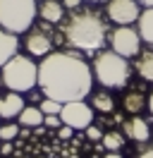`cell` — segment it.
<instances>
[{
  "mask_svg": "<svg viewBox=\"0 0 153 158\" xmlns=\"http://www.w3.org/2000/svg\"><path fill=\"white\" fill-rule=\"evenodd\" d=\"M93 69L74 50H53L38 62V86L46 98L60 103L84 101L93 91Z\"/></svg>",
  "mask_w": 153,
  "mask_h": 158,
  "instance_id": "6da1fadb",
  "label": "cell"
},
{
  "mask_svg": "<svg viewBox=\"0 0 153 158\" xmlns=\"http://www.w3.org/2000/svg\"><path fill=\"white\" fill-rule=\"evenodd\" d=\"M108 22L96 10H74L60 24V41L76 53H101V48L108 43Z\"/></svg>",
  "mask_w": 153,
  "mask_h": 158,
  "instance_id": "7a4b0ae2",
  "label": "cell"
},
{
  "mask_svg": "<svg viewBox=\"0 0 153 158\" xmlns=\"http://www.w3.org/2000/svg\"><path fill=\"white\" fill-rule=\"evenodd\" d=\"M93 79L105 89H124L132 77V65L129 60L117 55L115 50H101L93 58Z\"/></svg>",
  "mask_w": 153,
  "mask_h": 158,
  "instance_id": "3957f363",
  "label": "cell"
},
{
  "mask_svg": "<svg viewBox=\"0 0 153 158\" xmlns=\"http://www.w3.org/2000/svg\"><path fill=\"white\" fill-rule=\"evenodd\" d=\"M2 84L10 91L29 94L38 86V62L31 55H14L7 65H2Z\"/></svg>",
  "mask_w": 153,
  "mask_h": 158,
  "instance_id": "277c9868",
  "label": "cell"
},
{
  "mask_svg": "<svg viewBox=\"0 0 153 158\" xmlns=\"http://www.w3.org/2000/svg\"><path fill=\"white\" fill-rule=\"evenodd\" d=\"M38 17L36 0H0V29L12 34H27Z\"/></svg>",
  "mask_w": 153,
  "mask_h": 158,
  "instance_id": "5b68a950",
  "label": "cell"
},
{
  "mask_svg": "<svg viewBox=\"0 0 153 158\" xmlns=\"http://www.w3.org/2000/svg\"><path fill=\"white\" fill-rule=\"evenodd\" d=\"M108 43H110V50H115L117 55L122 58H136L141 53V36H139V29H132V27H115L108 36Z\"/></svg>",
  "mask_w": 153,
  "mask_h": 158,
  "instance_id": "8992f818",
  "label": "cell"
},
{
  "mask_svg": "<svg viewBox=\"0 0 153 158\" xmlns=\"http://www.w3.org/2000/svg\"><path fill=\"white\" fill-rule=\"evenodd\" d=\"M93 113L96 110L91 108V103L86 101H69V103H62V125L72 129H86L89 125H93Z\"/></svg>",
  "mask_w": 153,
  "mask_h": 158,
  "instance_id": "52a82bcc",
  "label": "cell"
},
{
  "mask_svg": "<svg viewBox=\"0 0 153 158\" xmlns=\"http://www.w3.org/2000/svg\"><path fill=\"white\" fill-rule=\"evenodd\" d=\"M105 15L115 27H132L141 17V5L136 0H108Z\"/></svg>",
  "mask_w": 153,
  "mask_h": 158,
  "instance_id": "ba28073f",
  "label": "cell"
},
{
  "mask_svg": "<svg viewBox=\"0 0 153 158\" xmlns=\"http://www.w3.org/2000/svg\"><path fill=\"white\" fill-rule=\"evenodd\" d=\"M48 27H53V24H48L46 27H31V29L27 31V39H24V48H27V53L31 55V58H46V55H50L53 53V34L48 31Z\"/></svg>",
  "mask_w": 153,
  "mask_h": 158,
  "instance_id": "9c48e42d",
  "label": "cell"
},
{
  "mask_svg": "<svg viewBox=\"0 0 153 158\" xmlns=\"http://www.w3.org/2000/svg\"><path fill=\"white\" fill-rule=\"evenodd\" d=\"M24 94H17V91H7V94H2L0 96V118L2 120H14L22 115V110L27 108V103L24 101L27 98H22Z\"/></svg>",
  "mask_w": 153,
  "mask_h": 158,
  "instance_id": "30bf717a",
  "label": "cell"
},
{
  "mask_svg": "<svg viewBox=\"0 0 153 158\" xmlns=\"http://www.w3.org/2000/svg\"><path fill=\"white\" fill-rule=\"evenodd\" d=\"M122 134H124V137H129L132 141H136V144H146V141L151 139V125H148L143 118L134 115V118H129L127 122H124Z\"/></svg>",
  "mask_w": 153,
  "mask_h": 158,
  "instance_id": "8fae6325",
  "label": "cell"
},
{
  "mask_svg": "<svg viewBox=\"0 0 153 158\" xmlns=\"http://www.w3.org/2000/svg\"><path fill=\"white\" fill-rule=\"evenodd\" d=\"M38 15L41 19L48 22V24H62L65 22V5L60 0H41L38 2Z\"/></svg>",
  "mask_w": 153,
  "mask_h": 158,
  "instance_id": "7c38bea8",
  "label": "cell"
},
{
  "mask_svg": "<svg viewBox=\"0 0 153 158\" xmlns=\"http://www.w3.org/2000/svg\"><path fill=\"white\" fill-rule=\"evenodd\" d=\"M17 53H19V36L12 31L0 29V67L7 65Z\"/></svg>",
  "mask_w": 153,
  "mask_h": 158,
  "instance_id": "4fadbf2b",
  "label": "cell"
},
{
  "mask_svg": "<svg viewBox=\"0 0 153 158\" xmlns=\"http://www.w3.org/2000/svg\"><path fill=\"white\" fill-rule=\"evenodd\" d=\"M122 106L129 115H139V113H143L148 108V96H143L141 91H129V94H124Z\"/></svg>",
  "mask_w": 153,
  "mask_h": 158,
  "instance_id": "5bb4252c",
  "label": "cell"
},
{
  "mask_svg": "<svg viewBox=\"0 0 153 158\" xmlns=\"http://www.w3.org/2000/svg\"><path fill=\"white\" fill-rule=\"evenodd\" d=\"M134 69H136V74H139L143 81H151L153 84V50H141V53L136 55Z\"/></svg>",
  "mask_w": 153,
  "mask_h": 158,
  "instance_id": "9a60e30c",
  "label": "cell"
},
{
  "mask_svg": "<svg viewBox=\"0 0 153 158\" xmlns=\"http://www.w3.org/2000/svg\"><path fill=\"white\" fill-rule=\"evenodd\" d=\"M43 120H46V115L41 113V108L38 106H27V108L22 110V115L17 118V122L22 125V127H43Z\"/></svg>",
  "mask_w": 153,
  "mask_h": 158,
  "instance_id": "2e32d148",
  "label": "cell"
},
{
  "mask_svg": "<svg viewBox=\"0 0 153 158\" xmlns=\"http://www.w3.org/2000/svg\"><path fill=\"white\" fill-rule=\"evenodd\" d=\"M136 29H139V36H141L143 43L153 46V7H146L141 12V17L136 22Z\"/></svg>",
  "mask_w": 153,
  "mask_h": 158,
  "instance_id": "e0dca14e",
  "label": "cell"
},
{
  "mask_svg": "<svg viewBox=\"0 0 153 158\" xmlns=\"http://www.w3.org/2000/svg\"><path fill=\"white\" fill-rule=\"evenodd\" d=\"M91 108L98 110V113L110 115V113L115 110V98H113V94H108V91H91Z\"/></svg>",
  "mask_w": 153,
  "mask_h": 158,
  "instance_id": "ac0fdd59",
  "label": "cell"
},
{
  "mask_svg": "<svg viewBox=\"0 0 153 158\" xmlns=\"http://www.w3.org/2000/svg\"><path fill=\"white\" fill-rule=\"evenodd\" d=\"M103 148L105 151H120L124 146V134L122 132H117V129H110V132H105L103 134Z\"/></svg>",
  "mask_w": 153,
  "mask_h": 158,
  "instance_id": "d6986e66",
  "label": "cell"
},
{
  "mask_svg": "<svg viewBox=\"0 0 153 158\" xmlns=\"http://www.w3.org/2000/svg\"><path fill=\"white\" fill-rule=\"evenodd\" d=\"M38 108H41L43 115H60V113H62V103L55 101V98H43Z\"/></svg>",
  "mask_w": 153,
  "mask_h": 158,
  "instance_id": "ffe728a7",
  "label": "cell"
},
{
  "mask_svg": "<svg viewBox=\"0 0 153 158\" xmlns=\"http://www.w3.org/2000/svg\"><path fill=\"white\" fill-rule=\"evenodd\" d=\"M19 137V122H5L0 125V139L2 141H12Z\"/></svg>",
  "mask_w": 153,
  "mask_h": 158,
  "instance_id": "44dd1931",
  "label": "cell"
},
{
  "mask_svg": "<svg viewBox=\"0 0 153 158\" xmlns=\"http://www.w3.org/2000/svg\"><path fill=\"white\" fill-rule=\"evenodd\" d=\"M84 134H86V139H89V141H103V129L98 127V125H89V127L84 129Z\"/></svg>",
  "mask_w": 153,
  "mask_h": 158,
  "instance_id": "7402d4cb",
  "label": "cell"
},
{
  "mask_svg": "<svg viewBox=\"0 0 153 158\" xmlns=\"http://www.w3.org/2000/svg\"><path fill=\"white\" fill-rule=\"evenodd\" d=\"M43 125L50 127V129H60V127H62V118H60V115H46Z\"/></svg>",
  "mask_w": 153,
  "mask_h": 158,
  "instance_id": "603a6c76",
  "label": "cell"
},
{
  "mask_svg": "<svg viewBox=\"0 0 153 158\" xmlns=\"http://www.w3.org/2000/svg\"><path fill=\"white\" fill-rule=\"evenodd\" d=\"M72 132H74L72 127H67V125H62V127L57 129V137L62 139V141H67V139H72Z\"/></svg>",
  "mask_w": 153,
  "mask_h": 158,
  "instance_id": "cb8c5ba5",
  "label": "cell"
},
{
  "mask_svg": "<svg viewBox=\"0 0 153 158\" xmlns=\"http://www.w3.org/2000/svg\"><path fill=\"white\" fill-rule=\"evenodd\" d=\"M81 2H84V0H62V5H65V10H69V12L79 10V7H81Z\"/></svg>",
  "mask_w": 153,
  "mask_h": 158,
  "instance_id": "d4e9b609",
  "label": "cell"
},
{
  "mask_svg": "<svg viewBox=\"0 0 153 158\" xmlns=\"http://www.w3.org/2000/svg\"><path fill=\"white\" fill-rule=\"evenodd\" d=\"M12 151H14L12 141H2V146H0V156H12Z\"/></svg>",
  "mask_w": 153,
  "mask_h": 158,
  "instance_id": "484cf974",
  "label": "cell"
},
{
  "mask_svg": "<svg viewBox=\"0 0 153 158\" xmlns=\"http://www.w3.org/2000/svg\"><path fill=\"white\" fill-rule=\"evenodd\" d=\"M136 158H153V146H151V148H143V151H141Z\"/></svg>",
  "mask_w": 153,
  "mask_h": 158,
  "instance_id": "4316f807",
  "label": "cell"
},
{
  "mask_svg": "<svg viewBox=\"0 0 153 158\" xmlns=\"http://www.w3.org/2000/svg\"><path fill=\"white\" fill-rule=\"evenodd\" d=\"M103 158H124V156H120V151H108Z\"/></svg>",
  "mask_w": 153,
  "mask_h": 158,
  "instance_id": "83f0119b",
  "label": "cell"
},
{
  "mask_svg": "<svg viewBox=\"0 0 153 158\" xmlns=\"http://www.w3.org/2000/svg\"><path fill=\"white\" fill-rule=\"evenodd\" d=\"M139 5H143V7H153V0H136Z\"/></svg>",
  "mask_w": 153,
  "mask_h": 158,
  "instance_id": "f1b7e54d",
  "label": "cell"
},
{
  "mask_svg": "<svg viewBox=\"0 0 153 158\" xmlns=\"http://www.w3.org/2000/svg\"><path fill=\"white\" fill-rule=\"evenodd\" d=\"M148 113H151V115H153V91H151V94H148Z\"/></svg>",
  "mask_w": 153,
  "mask_h": 158,
  "instance_id": "f546056e",
  "label": "cell"
},
{
  "mask_svg": "<svg viewBox=\"0 0 153 158\" xmlns=\"http://www.w3.org/2000/svg\"><path fill=\"white\" fill-rule=\"evenodd\" d=\"M2 86H5V84H2V72H0V89H2Z\"/></svg>",
  "mask_w": 153,
  "mask_h": 158,
  "instance_id": "4dcf8cb0",
  "label": "cell"
},
{
  "mask_svg": "<svg viewBox=\"0 0 153 158\" xmlns=\"http://www.w3.org/2000/svg\"><path fill=\"white\" fill-rule=\"evenodd\" d=\"M89 2H103V0H89Z\"/></svg>",
  "mask_w": 153,
  "mask_h": 158,
  "instance_id": "1f68e13d",
  "label": "cell"
},
{
  "mask_svg": "<svg viewBox=\"0 0 153 158\" xmlns=\"http://www.w3.org/2000/svg\"><path fill=\"white\" fill-rule=\"evenodd\" d=\"M36 2H41V0H36Z\"/></svg>",
  "mask_w": 153,
  "mask_h": 158,
  "instance_id": "d6a6232c",
  "label": "cell"
}]
</instances>
